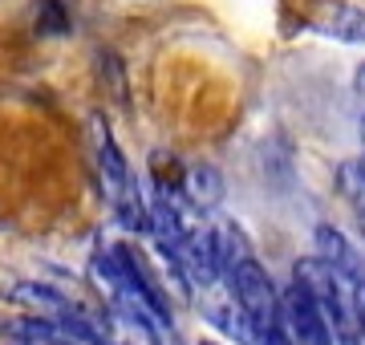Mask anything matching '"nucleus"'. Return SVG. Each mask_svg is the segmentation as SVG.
Wrapping results in <instances>:
<instances>
[{"instance_id":"f257e3e1","label":"nucleus","mask_w":365,"mask_h":345,"mask_svg":"<svg viewBox=\"0 0 365 345\" xmlns=\"http://www.w3.org/2000/svg\"><path fill=\"white\" fill-rule=\"evenodd\" d=\"M90 150H93V171H98V183H102L106 203L114 207L118 224L126 232H146L150 227V203L143 200V187L134 179L126 155L118 150L114 130L102 114L90 118Z\"/></svg>"},{"instance_id":"f03ea898","label":"nucleus","mask_w":365,"mask_h":345,"mask_svg":"<svg viewBox=\"0 0 365 345\" xmlns=\"http://www.w3.org/2000/svg\"><path fill=\"white\" fill-rule=\"evenodd\" d=\"M223 280H227L232 297L240 301V309H244V317H248V325H252L256 337L280 325V292H276L268 268H264L256 256L240 260V264H235Z\"/></svg>"},{"instance_id":"7ed1b4c3","label":"nucleus","mask_w":365,"mask_h":345,"mask_svg":"<svg viewBox=\"0 0 365 345\" xmlns=\"http://www.w3.org/2000/svg\"><path fill=\"white\" fill-rule=\"evenodd\" d=\"M280 329L292 345H337L325 313L313 305V297L300 284H288L280 292Z\"/></svg>"},{"instance_id":"20e7f679","label":"nucleus","mask_w":365,"mask_h":345,"mask_svg":"<svg viewBox=\"0 0 365 345\" xmlns=\"http://www.w3.org/2000/svg\"><path fill=\"white\" fill-rule=\"evenodd\" d=\"M203 317H207L215 329H223L227 337H235L240 345H256V333H252L240 301H235L232 289H227V280H220V284H211V289L203 292Z\"/></svg>"},{"instance_id":"39448f33","label":"nucleus","mask_w":365,"mask_h":345,"mask_svg":"<svg viewBox=\"0 0 365 345\" xmlns=\"http://www.w3.org/2000/svg\"><path fill=\"white\" fill-rule=\"evenodd\" d=\"M179 195L187 200V207L199 215H211L220 207L223 200V175L211 167V163H195V167H187L179 179Z\"/></svg>"},{"instance_id":"423d86ee","label":"nucleus","mask_w":365,"mask_h":345,"mask_svg":"<svg viewBox=\"0 0 365 345\" xmlns=\"http://www.w3.org/2000/svg\"><path fill=\"white\" fill-rule=\"evenodd\" d=\"M102 329H106V341L110 345H167V337L143 321L138 313H126L118 305H106L102 309Z\"/></svg>"},{"instance_id":"0eeeda50","label":"nucleus","mask_w":365,"mask_h":345,"mask_svg":"<svg viewBox=\"0 0 365 345\" xmlns=\"http://www.w3.org/2000/svg\"><path fill=\"white\" fill-rule=\"evenodd\" d=\"M317 256L325 260L337 277H345V280H365V260H361V252L353 248L349 240L341 236L337 227H329V224H321L317 227Z\"/></svg>"},{"instance_id":"6e6552de","label":"nucleus","mask_w":365,"mask_h":345,"mask_svg":"<svg viewBox=\"0 0 365 345\" xmlns=\"http://www.w3.org/2000/svg\"><path fill=\"white\" fill-rule=\"evenodd\" d=\"M325 37H337V41H349V45H365V9H353V4H325L313 21Z\"/></svg>"},{"instance_id":"1a4fd4ad","label":"nucleus","mask_w":365,"mask_h":345,"mask_svg":"<svg viewBox=\"0 0 365 345\" xmlns=\"http://www.w3.org/2000/svg\"><path fill=\"white\" fill-rule=\"evenodd\" d=\"M256 345H292V341H288V337H284V329L276 325V329L260 333V337H256Z\"/></svg>"},{"instance_id":"9d476101","label":"nucleus","mask_w":365,"mask_h":345,"mask_svg":"<svg viewBox=\"0 0 365 345\" xmlns=\"http://www.w3.org/2000/svg\"><path fill=\"white\" fill-rule=\"evenodd\" d=\"M199 345H223V341H211V337H207V341H199Z\"/></svg>"}]
</instances>
